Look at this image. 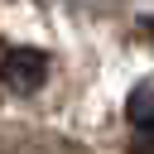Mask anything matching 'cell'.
Wrapping results in <instances>:
<instances>
[{"label": "cell", "instance_id": "7a4b0ae2", "mask_svg": "<svg viewBox=\"0 0 154 154\" xmlns=\"http://www.w3.org/2000/svg\"><path fill=\"white\" fill-rule=\"evenodd\" d=\"M125 125H130L135 154H154V72L125 91Z\"/></svg>", "mask_w": 154, "mask_h": 154}, {"label": "cell", "instance_id": "6da1fadb", "mask_svg": "<svg viewBox=\"0 0 154 154\" xmlns=\"http://www.w3.org/2000/svg\"><path fill=\"white\" fill-rule=\"evenodd\" d=\"M53 77V58L34 43H10L0 53V82L14 91V96H34L43 91V82Z\"/></svg>", "mask_w": 154, "mask_h": 154}, {"label": "cell", "instance_id": "3957f363", "mask_svg": "<svg viewBox=\"0 0 154 154\" xmlns=\"http://www.w3.org/2000/svg\"><path fill=\"white\" fill-rule=\"evenodd\" d=\"M140 29H144V34L154 38V14H144V19H140Z\"/></svg>", "mask_w": 154, "mask_h": 154}]
</instances>
